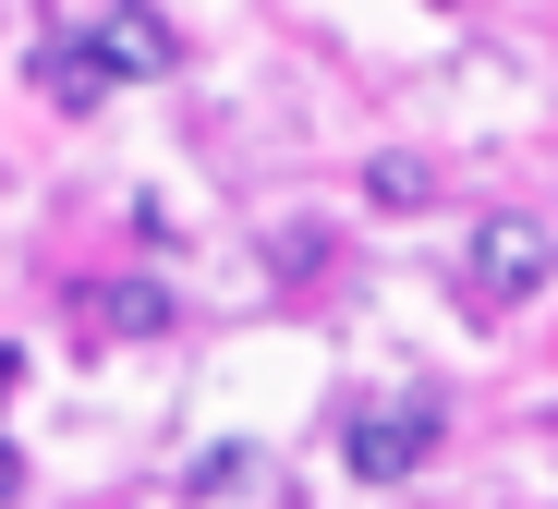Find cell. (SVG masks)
Instances as JSON below:
<instances>
[{
	"label": "cell",
	"mask_w": 558,
	"mask_h": 509,
	"mask_svg": "<svg viewBox=\"0 0 558 509\" xmlns=\"http://www.w3.org/2000/svg\"><path fill=\"white\" fill-rule=\"evenodd\" d=\"M243 473H255V461H243V449H207V461H195V497H231V485H243Z\"/></svg>",
	"instance_id": "52a82bcc"
},
{
	"label": "cell",
	"mask_w": 558,
	"mask_h": 509,
	"mask_svg": "<svg viewBox=\"0 0 558 509\" xmlns=\"http://www.w3.org/2000/svg\"><path fill=\"white\" fill-rule=\"evenodd\" d=\"M37 85H49V110H98V97H110V61H98V37H85V25H61V37L37 49Z\"/></svg>",
	"instance_id": "277c9868"
},
{
	"label": "cell",
	"mask_w": 558,
	"mask_h": 509,
	"mask_svg": "<svg viewBox=\"0 0 558 509\" xmlns=\"http://www.w3.org/2000/svg\"><path fill=\"white\" fill-rule=\"evenodd\" d=\"M437 461V400H364V413L340 425V473L352 485H401Z\"/></svg>",
	"instance_id": "7a4b0ae2"
},
{
	"label": "cell",
	"mask_w": 558,
	"mask_h": 509,
	"mask_svg": "<svg viewBox=\"0 0 558 509\" xmlns=\"http://www.w3.org/2000/svg\"><path fill=\"white\" fill-rule=\"evenodd\" d=\"M13 376H25V364H13V340H0V400H13Z\"/></svg>",
	"instance_id": "9c48e42d"
},
{
	"label": "cell",
	"mask_w": 558,
	"mask_h": 509,
	"mask_svg": "<svg viewBox=\"0 0 558 509\" xmlns=\"http://www.w3.org/2000/svg\"><path fill=\"white\" fill-rule=\"evenodd\" d=\"M546 267H558L546 219L534 207H486L474 219V255H461V303H474V316H522V303L546 291Z\"/></svg>",
	"instance_id": "6da1fadb"
},
{
	"label": "cell",
	"mask_w": 558,
	"mask_h": 509,
	"mask_svg": "<svg viewBox=\"0 0 558 509\" xmlns=\"http://www.w3.org/2000/svg\"><path fill=\"white\" fill-rule=\"evenodd\" d=\"M425 194H437V170H425V158H401V146H389L377 170H364V207H389V219H413Z\"/></svg>",
	"instance_id": "8992f818"
},
{
	"label": "cell",
	"mask_w": 558,
	"mask_h": 509,
	"mask_svg": "<svg viewBox=\"0 0 558 509\" xmlns=\"http://www.w3.org/2000/svg\"><path fill=\"white\" fill-rule=\"evenodd\" d=\"M85 37H98L110 85H146V73H170V25L146 13V0H110V13H85Z\"/></svg>",
	"instance_id": "3957f363"
},
{
	"label": "cell",
	"mask_w": 558,
	"mask_h": 509,
	"mask_svg": "<svg viewBox=\"0 0 558 509\" xmlns=\"http://www.w3.org/2000/svg\"><path fill=\"white\" fill-rule=\"evenodd\" d=\"M0 497H25V449L13 437H0Z\"/></svg>",
	"instance_id": "ba28073f"
},
{
	"label": "cell",
	"mask_w": 558,
	"mask_h": 509,
	"mask_svg": "<svg viewBox=\"0 0 558 509\" xmlns=\"http://www.w3.org/2000/svg\"><path fill=\"white\" fill-rule=\"evenodd\" d=\"M85 328H98V340H158L170 328V291L158 279H98V291H85Z\"/></svg>",
	"instance_id": "5b68a950"
}]
</instances>
